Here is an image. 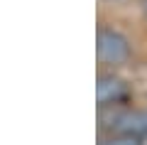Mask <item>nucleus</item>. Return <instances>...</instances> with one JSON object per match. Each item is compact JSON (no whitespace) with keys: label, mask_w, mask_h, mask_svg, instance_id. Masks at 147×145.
<instances>
[{"label":"nucleus","mask_w":147,"mask_h":145,"mask_svg":"<svg viewBox=\"0 0 147 145\" xmlns=\"http://www.w3.org/2000/svg\"><path fill=\"white\" fill-rule=\"evenodd\" d=\"M130 54V47H127V39L120 37L113 30H103L98 35V59L105 64H120L127 59Z\"/></svg>","instance_id":"f257e3e1"},{"label":"nucleus","mask_w":147,"mask_h":145,"mask_svg":"<svg viewBox=\"0 0 147 145\" xmlns=\"http://www.w3.org/2000/svg\"><path fill=\"white\" fill-rule=\"evenodd\" d=\"M123 84L113 76H103L98 81V101L100 103H110V101H118L123 96Z\"/></svg>","instance_id":"f03ea898"},{"label":"nucleus","mask_w":147,"mask_h":145,"mask_svg":"<svg viewBox=\"0 0 147 145\" xmlns=\"http://www.w3.org/2000/svg\"><path fill=\"white\" fill-rule=\"evenodd\" d=\"M105 145H140V140L132 138V135H127V138H118V140H110V143Z\"/></svg>","instance_id":"7ed1b4c3"}]
</instances>
